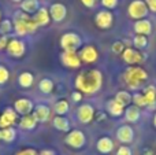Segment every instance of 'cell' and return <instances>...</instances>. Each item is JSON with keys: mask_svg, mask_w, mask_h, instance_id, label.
<instances>
[{"mask_svg": "<svg viewBox=\"0 0 156 155\" xmlns=\"http://www.w3.org/2000/svg\"><path fill=\"white\" fill-rule=\"evenodd\" d=\"M71 99H73L76 103H77V102H81V100H82V93H81L80 91H76V92L71 93Z\"/></svg>", "mask_w": 156, "mask_h": 155, "instance_id": "b9f144b4", "label": "cell"}, {"mask_svg": "<svg viewBox=\"0 0 156 155\" xmlns=\"http://www.w3.org/2000/svg\"><path fill=\"white\" fill-rule=\"evenodd\" d=\"M154 125H155V128H156V114H155V117H154Z\"/></svg>", "mask_w": 156, "mask_h": 155, "instance_id": "7dc6e473", "label": "cell"}, {"mask_svg": "<svg viewBox=\"0 0 156 155\" xmlns=\"http://www.w3.org/2000/svg\"><path fill=\"white\" fill-rule=\"evenodd\" d=\"M7 44H8V38H7V36L0 34V49H4L5 47H7Z\"/></svg>", "mask_w": 156, "mask_h": 155, "instance_id": "60d3db41", "label": "cell"}, {"mask_svg": "<svg viewBox=\"0 0 156 155\" xmlns=\"http://www.w3.org/2000/svg\"><path fill=\"white\" fill-rule=\"evenodd\" d=\"M60 60H62V63L66 67H70V69H78L81 66L80 55H78L77 52L63 51L62 55H60Z\"/></svg>", "mask_w": 156, "mask_h": 155, "instance_id": "9a60e30c", "label": "cell"}, {"mask_svg": "<svg viewBox=\"0 0 156 155\" xmlns=\"http://www.w3.org/2000/svg\"><path fill=\"white\" fill-rule=\"evenodd\" d=\"M54 110H55V113H56L58 115H65V114H67L69 113V110H70V104H69V102L67 100H59V102H56L55 103V106H54Z\"/></svg>", "mask_w": 156, "mask_h": 155, "instance_id": "f546056e", "label": "cell"}, {"mask_svg": "<svg viewBox=\"0 0 156 155\" xmlns=\"http://www.w3.org/2000/svg\"><path fill=\"white\" fill-rule=\"evenodd\" d=\"M81 3H82L85 7L92 8V7H94V4L97 3V0H81Z\"/></svg>", "mask_w": 156, "mask_h": 155, "instance_id": "7bdbcfd3", "label": "cell"}, {"mask_svg": "<svg viewBox=\"0 0 156 155\" xmlns=\"http://www.w3.org/2000/svg\"><path fill=\"white\" fill-rule=\"evenodd\" d=\"M33 19H34V22L37 23V26H47V25H49V22H51V15H49V10L45 7H40L38 8V11L33 15Z\"/></svg>", "mask_w": 156, "mask_h": 155, "instance_id": "ac0fdd59", "label": "cell"}, {"mask_svg": "<svg viewBox=\"0 0 156 155\" xmlns=\"http://www.w3.org/2000/svg\"><path fill=\"white\" fill-rule=\"evenodd\" d=\"M38 155H56L52 150H43L41 153H38Z\"/></svg>", "mask_w": 156, "mask_h": 155, "instance_id": "ee69618b", "label": "cell"}, {"mask_svg": "<svg viewBox=\"0 0 156 155\" xmlns=\"http://www.w3.org/2000/svg\"><path fill=\"white\" fill-rule=\"evenodd\" d=\"M48 10L51 19L55 22H63L67 16V7L63 3H54V4H51V7Z\"/></svg>", "mask_w": 156, "mask_h": 155, "instance_id": "8fae6325", "label": "cell"}, {"mask_svg": "<svg viewBox=\"0 0 156 155\" xmlns=\"http://www.w3.org/2000/svg\"><path fill=\"white\" fill-rule=\"evenodd\" d=\"M96 148L100 154H110L114 150V142L111 137H100L96 143Z\"/></svg>", "mask_w": 156, "mask_h": 155, "instance_id": "ffe728a7", "label": "cell"}, {"mask_svg": "<svg viewBox=\"0 0 156 155\" xmlns=\"http://www.w3.org/2000/svg\"><path fill=\"white\" fill-rule=\"evenodd\" d=\"M0 18H2V13H0Z\"/></svg>", "mask_w": 156, "mask_h": 155, "instance_id": "681fc988", "label": "cell"}, {"mask_svg": "<svg viewBox=\"0 0 156 155\" xmlns=\"http://www.w3.org/2000/svg\"><path fill=\"white\" fill-rule=\"evenodd\" d=\"M65 143L69 146V147L78 150V148H82L83 146H85L86 136L82 131L74 129V131H71L67 133V136H66V139H65Z\"/></svg>", "mask_w": 156, "mask_h": 155, "instance_id": "8992f818", "label": "cell"}, {"mask_svg": "<svg viewBox=\"0 0 156 155\" xmlns=\"http://www.w3.org/2000/svg\"><path fill=\"white\" fill-rule=\"evenodd\" d=\"M78 55H80L81 62L86 63V65H89V63H94L97 60V58H99V54H97L96 48H94L93 45H85L80 51Z\"/></svg>", "mask_w": 156, "mask_h": 155, "instance_id": "2e32d148", "label": "cell"}, {"mask_svg": "<svg viewBox=\"0 0 156 155\" xmlns=\"http://www.w3.org/2000/svg\"><path fill=\"white\" fill-rule=\"evenodd\" d=\"M77 118L81 124H89L94 118V109L92 104L83 103L78 107L77 110Z\"/></svg>", "mask_w": 156, "mask_h": 155, "instance_id": "9c48e42d", "label": "cell"}, {"mask_svg": "<svg viewBox=\"0 0 156 155\" xmlns=\"http://www.w3.org/2000/svg\"><path fill=\"white\" fill-rule=\"evenodd\" d=\"M94 22H96V26L100 29H110L114 25V15L111 11L101 10L94 15Z\"/></svg>", "mask_w": 156, "mask_h": 155, "instance_id": "ba28073f", "label": "cell"}, {"mask_svg": "<svg viewBox=\"0 0 156 155\" xmlns=\"http://www.w3.org/2000/svg\"><path fill=\"white\" fill-rule=\"evenodd\" d=\"M14 30L18 36H25V34H32L38 29L37 23L34 22L33 16H29L25 14L23 11H18L14 15Z\"/></svg>", "mask_w": 156, "mask_h": 155, "instance_id": "3957f363", "label": "cell"}, {"mask_svg": "<svg viewBox=\"0 0 156 155\" xmlns=\"http://www.w3.org/2000/svg\"><path fill=\"white\" fill-rule=\"evenodd\" d=\"M116 155H133V151L129 146H121V147L116 150Z\"/></svg>", "mask_w": 156, "mask_h": 155, "instance_id": "74e56055", "label": "cell"}, {"mask_svg": "<svg viewBox=\"0 0 156 155\" xmlns=\"http://www.w3.org/2000/svg\"><path fill=\"white\" fill-rule=\"evenodd\" d=\"M77 91L81 93H86V95H93V93L99 92L103 87V74L97 69H88V70L81 71L76 78Z\"/></svg>", "mask_w": 156, "mask_h": 155, "instance_id": "6da1fadb", "label": "cell"}, {"mask_svg": "<svg viewBox=\"0 0 156 155\" xmlns=\"http://www.w3.org/2000/svg\"><path fill=\"white\" fill-rule=\"evenodd\" d=\"M144 98H145V103L148 109H152V107L156 106V88L154 85H149L144 89Z\"/></svg>", "mask_w": 156, "mask_h": 155, "instance_id": "cb8c5ba5", "label": "cell"}, {"mask_svg": "<svg viewBox=\"0 0 156 155\" xmlns=\"http://www.w3.org/2000/svg\"><path fill=\"white\" fill-rule=\"evenodd\" d=\"M10 78V71L5 66L0 65V85H4Z\"/></svg>", "mask_w": 156, "mask_h": 155, "instance_id": "e575fe53", "label": "cell"}, {"mask_svg": "<svg viewBox=\"0 0 156 155\" xmlns=\"http://www.w3.org/2000/svg\"><path fill=\"white\" fill-rule=\"evenodd\" d=\"M123 80L129 89L138 92L140 89H143L144 84L148 81V73L140 66H130L123 73Z\"/></svg>", "mask_w": 156, "mask_h": 155, "instance_id": "7a4b0ae2", "label": "cell"}, {"mask_svg": "<svg viewBox=\"0 0 156 155\" xmlns=\"http://www.w3.org/2000/svg\"><path fill=\"white\" fill-rule=\"evenodd\" d=\"M33 109H34V103L27 98H21L18 100H15V103H14V110L16 111V114H21L22 117L32 114Z\"/></svg>", "mask_w": 156, "mask_h": 155, "instance_id": "4fadbf2b", "label": "cell"}, {"mask_svg": "<svg viewBox=\"0 0 156 155\" xmlns=\"http://www.w3.org/2000/svg\"><path fill=\"white\" fill-rule=\"evenodd\" d=\"M133 103H134V106H137L138 109H141V107L147 106L145 98H144V93H143V92H136V93H133Z\"/></svg>", "mask_w": 156, "mask_h": 155, "instance_id": "836d02e7", "label": "cell"}, {"mask_svg": "<svg viewBox=\"0 0 156 155\" xmlns=\"http://www.w3.org/2000/svg\"><path fill=\"white\" fill-rule=\"evenodd\" d=\"M119 0H101V5L105 10H114L118 5Z\"/></svg>", "mask_w": 156, "mask_h": 155, "instance_id": "8d00e7d4", "label": "cell"}, {"mask_svg": "<svg viewBox=\"0 0 156 155\" xmlns=\"http://www.w3.org/2000/svg\"><path fill=\"white\" fill-rule=\"evenodd\" d=\"M82 45V38L80 34L74 32H69L60 37V47L63 48V51L67 52H77V49Z\"/></svg>", "mask_w": 156, "mask_h": 155, "instance_id": "277c9868", "label": "cell"}, {"mask_svg": "<svg viewBox=\"0 0 156 155\" xmlns=\"http://www.w3.org/2000/svg\"><path fill=\"white\" fill-rule=\"evenodd\" d=\"M134 129L130 125H121L116 129V139L122 144H130L134 140Z\"/></svg>", "mask_w": 156, "mask_h": 155, "instance_id": "30bf717a", "label": "cell"}, {"mask_svg": "<svg viewBox=\"0 0 156 155\" xmlns=\"http://www.w3.org/2000/svg\"><path fill=\"white\" fill-rule=\"evenodd\" d=\"M111 51L114 52V54H122V52L125 51V44L122 43V41H115V43L111 45Z\"/></svg>", "mask_w": 156, "mask_h": 155, "instance_id": "d590c367", "label": "cell"}, {"mask_svg": "<svg viewBox=\"0 0 156 155\" xmlns=\"http://www.w3.org/2000/svg\"><path fill=\"white\" fill-rule=\"evenodd\" d=\"M122 58H123L125 63L127 65H140L144 62V56L140 51L133 48H125V51L122 52Z\"/></svg>", "mask_w": 156, "mask_h": 155, "instance_id": "7c38bea8", "label": "cell"}, {"mask_svg": "<svg viewBox=\"0 0 156 155\" xmlns=\"http://www.w3.org/2000/svg\"><path fill=\"white\" fill-rule=\"evenodd\" d=\"M0 140H2V129H0Z\"/></svg>", "mask_w": 156, "mask_h": 155, "instance_id": "c3c4849f", "label": "cell"}, {"mask_svg": "<svg viewBox=\"0 0 156 155\" xmlns=\"http://www.w3.org/2000/svg\"><path fill=\"white\" fill-rule=\"evenodd\" d=\"M105 109H107V113L112 117H121L122 114L125 113V107L122 104H119L115 99H111V100L107 102L105 104Z\"/></svg>", "mask_w": 156, "mask_h": 155, "instance_id": "7402d4cb", "label": "cell"}, {"mask_svg": "<svg viewBox=\"0 0 156 155\" xmlns=\"http://www.w3.org/2000/svg\"><path fill=\"white\" fill-rule=\"evenodd\" d=\"M144 2H145V4H147V7H148V10L156 14V0H144Z\"/></svg>", "mask_w": 156, "mask_h": 155, "instance_id": "ab89813d", "label": "cell"}, {"mask_svg": "<svg viewBox=\"0 0 156 155\" xmlns=\"http://www.w3.org/2000/svg\"><path fill=\"white\" fill-rule=\"evenodd\" d=\"M34 82V76H33L30 71H23V73L19 74L18 77V84L22 88H30Z\"/></svg>", "mask_w": 156, "mask_h": 155, "instance_id": "83f0119b", "label": "cell"}, {"mask_svg": "<svg viewBox=\"0 0 156 155\" xmlns=\"http://www.w3.org/2000/svg\"><path fill=\"white\" fill-rule=\"evenodd\" d=\"M145 153H147L145 155H152V151L149 150V148H147V150H145Z\"/></svg>", "mask_w": 156, "mask_h": 155, "instance_id": "f6af8a7d", "label": "cell"}, {"mask_svg": "<svg viewBox=\"0 0 156 155\" xmlns=\"http://www.w3.org/2000/svg\"><path fill=\"white\" fill-rule=\"evenodd\" d=\"M12 27H14V25L10 19H4V21H2L0 22V34L7 36L8 33L12 32Z\"/></svg>", "mask_w": 156, "mask_h": 155, "instance_id": "d6a6232c", "label": "cell"}, {"mask_svg": "<svg viewBox=\"0 0 156 155\" xmlns=\"http://www.w3.org/2000/svg\"><path fill=\"white\" fill-rule=\"evenodd\" d=\"M125 120L127 121V122L130 124H136L138 122V120H140L141 117V110L138 109L137 106H134V104H130V106H127V109L125 110Z\"/></svg>", "mask_w": 156, "mask_h": 155, "instance_id": "44dd1931", "label": "cell"}, {"mask_svg": "<svg viewBox=\"0 0 156 155\" xmlns=\"http://www.w3.org/2000/svg\"><path fill=\"white\" fill-rule=\"evenodd\" d=\"M11 2H12V3H19V4H21L23 0H11Z\"/></svg>", "mask_w": 156, "mask_h": 155, "instance_id": "bcb514c9", "label": "cell"}, {"mask_svg": "<svg viewBox=\"0 0 156 155\" xmlns=\"http://www.w3.org/2000/svg\"><path fill=\"white\" fill-rule=\"evenodd\" d=\"M15 155H38V153L34 148H25V150H22V151H18Z\"/></svg>", "mask_w": 156, "mask_h": 155, "instance_id": "f35d334b", "label": "cell"}, {"mask_svg": "<svg viewBox=\"0 0 156 155\" xmlns=\"http://www.w3.org/2000/svg\"><path fill=\"white\" fill-rule=\"evenodd\" d=\"M16 118H18V114H16L15 110H12L11 107H5L3 110L2 115H0V128L5 129V128H10L15 124Z\"/></svg>", "mask_w": 156, "mask_h": 155, "instance_id": "5bb4252c", "label": "cell"}, {"mask_svg": "<svg viewBox=\"0 0 156 155\" xmlns=\"http://www.w3.org/2000/svg\"><path fill=\"white\" fill-rule=\"evenodd\" d=\"M34 117L37 120V122H47L51 117V109L45 104H37L34 107Z\"/></svg>", "mask_w": 156, "mask_h": 155, "instance_id": "d6986e66", "label": "cell"}, {"mask_svg": "<svg viewBox=\"0 0 156 155\" xmlns=\"http://www.w3.org/2000/svg\"><path fill=\"white\" fill-rule=\"evenodd\" d=\"M148 13H149V10L144 0H133L129 4V7H127V14H129V16L132 19H136V21L145 19Z\"/></svg>", "mask_w": 156, "mask_h": 155, "instance_id": "5b68a950", "label": "cell"}, {"mask_svg": "<svg viewBox=\"0 0 156 155\" xmlns=\"http://www.w3.org/2000/svg\"><path fill=\"white\" fill-rule=\"evenodd\" d=\"M54 81H52L51 78H43L40 80V82H38V89H40L41 93H44V95H48V93H51L52 91H54Z\"/></svg>", "mask_w": 156, "mask_h": 155, "instance_id": "f1b7e54d", "label": "cell"}, {"mask_svg": "<svg viewBox=\"0 0 156 155\" xmlns=\"http://www.w3.org/2000/svg\"><path fill=\"white\" fill-rule=\"evenodd\" d=\"M52 124L59 132H70V121L67 118L62 117V115H56L52 121Z\"/></svg>", "mask_w": 156, "mask_h": 155, "instance_id": "484cf974", "label": "cell"}, {"mask_svg": "<svg viewBox=\"0 0 156 155\" xmlns=\"http://www.w3.org/2000/svg\"><path fill=\"white\" fill-rule=\"evenodd\" d=\"M5 49H7V54L10 56L21 58L26 52V44H25V41L19 40V38H11V40H8Z\"/></svg>", "mask_w": 156, "mask_h": 155, "instance_id": "52a82bcc", "label": "cell"}, {"mask_svg": "<svg viewBox=\"0 0 156 155\" xmlns=\"http://www.w3.org/2000/svg\"><path fill=\"white\" fill-rule=\"evenodd\" d=\"M133 45L137 49H143L148 45V38L147 36H141V34H136L134 38H133Z\"/></svg>", "mask_w": 156, "mask_h": 155, "instance_id": "1f68e13d", "label": "cell"}, {"mask_svg": "<svg viewBox=\"0 0 156 155\" xmlns=\"http://www.w3.org/2000/svg\"><path fill=\"white\" fill-rule=\"evenodd\" d=\"M114 99H115L119 104L126 107V106H130V103L133 102V95L129 92V91H119Z\"/></svg>", "mask_w": 156, "mask_h": 155, "instance_id": "4316f807", "label": "cell"}, {"mask_svg": "<svg viewBox=\"0 0 156 155\" xmlns=\"http://www.w3.org/2000/svg\"><path fill=\"white\" fill-rule=\"evenodd\" d=\"M16 139V132L12 126L10 128H5V129H2V140L5 143H12L14 140Z\"/></svg>", "mask_w": 156, "mask_h": 155, "instance_id": "4dcf8cb0", "label": "cell"}, {"mask_svg": "<svg viewBox=\"0 0 156 155\" xmlns=\"http://www.w3.org/2000/svg\"><path fill=\"white\" fill-rule=\"evenodd\" d=\"M36 125H37V120H36L34 114L23 115L19 121V128L25 129V131H32V129L36 128Z\"/></svg>", "mask_w": 156, "mask_h": 155, "instance_id": "d4e9b609", "label": "cell"}, {"mask_svg": "<svg viewBox=\"0 0 156 155\" xmlns=\"http://www.w3.org/2000/svg\"><path fill=\"white\" fill-rule=\"evenodd\" d=\"M40 8V2L38 0H23L21 3V10L25 14L30 15V14H36Z\"/></svg>", "mask_w": 156, "mask_h": 155, "instance_id": "603a6c76", "label": "cell"}, {"mask_svg": "<svg viewBox=\"0 0 156 155\" xmlns=\"http://www.w3.org/2000/svg\"><path fill=\"white\" fill-rule=\"evenodd\" d=\"M133 30L134 33L141 36H149L152 33V23L149 19H140V21H136L133 25Z\"/></svg>", "mask_w": 156, "mask_h": 155, "instance_id": "e0dca14e", "label": "cell"}]
</instances>
